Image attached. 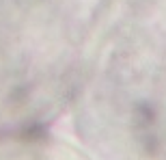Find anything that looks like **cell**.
Here are the masks:
<instances>
[{
    "label": "cell",
    "mask_w": 166,
    "mask_h": 160,
    "mask_svg": "<svg viewBox=\"0 0 166 160\" xmlns=\"http://www.w3.org/2000/svg\"><path fill=\"white\" fill-rule=\"evenodd\" d=\"M112 15L114 0H0V141L76 102Z\"/></svg>",
    "instance_id": "obj_1"
},
{
    "label": "cell",
    "mask_w": 166,
    "mask_h": 160,
    "mask_svg": "<svg viewBox=\"0 0 166 160\" xmlns=\"http://www.w3.org/2000/svg\"><path fill=\"white\" fill-rule=\"evenodd\" d=\"M0 160H91L69 143L52 139L45 132L0 141Z\"/></svg>",
    "instance_id": "obj_2"
}]
</instances>
